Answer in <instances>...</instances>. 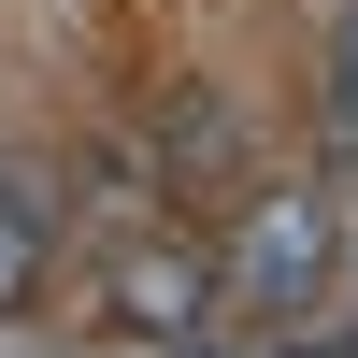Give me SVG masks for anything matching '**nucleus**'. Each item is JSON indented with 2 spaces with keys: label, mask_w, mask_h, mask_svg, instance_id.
Here are the masks:
<instances>
[{
  "label": "nucleus",
  "mask_w": 358,
  "mask_h": 358,
  "mask_svg": "<svg viewBox=\"0 0 358 358\" xmlns=\"http://www.w3.org/2000/svg\"><path fill=\"white\" fill-rule=\"evenodd\" d=\"M101 301H115V330H201V315H215V244L143 229V244L101 273Z\"/></svg>",
  "instance_id": "nucleus-2"
},
{
  "label": "nucleus",
  "mask_w": 358,
  "mask_h": 358,
  "mask_svg": "<svg viewBox=\"0 0 358 358\" xmlns=\"http://www.w3.org/2000/svg\"><path fill=\"white\" fill-rule=\"evenodd\" d=\"M43 258H57V215L15 187V172H0V315H29V301H43Z\"/></svg>",
  "instance_id": "nucleus-3"
},
{
  "label": "nucleus",
  "mask_w": 358,
  "mask_h": 358,
  "mask_svg": "<svg viewBox=\"0 0 358 358\" xmlns=\"http://www.w3.org/2000/svg\"><path fill=\"white\" fill-rule=\"evenodd\" d=\"M330 273H344L330 201H315V187H258L244 229H229V258H215V301H244L258 330H301V315L330 301Z\"/></svg>",
  "instance_id": "nucleus-1"
},
{
  "label": "nucleus",
  "mask_w": 358,
  "mask_h": 358,
  "mask_svg": "<svg viewBox=\"0 0 358 358\" xmlns=\"http://www.w3.org/2000/svg\"><path fill=\"white\" fill-rule=\"evenodd\" d=\"M330 143H344V172H358V15L330 29Z\"/></svg>",
  "instance_id": "nucleus-4"
},
{
  "label": "nucleus",
  "mask_w": 358,
  "mask_h": 358,
  "mask_svg": "<svg viewBox=\"0 0 358 358\" xmlns=\"http://www.w3.org/2000/svg\"><path fill=\"white\" fill-rule=\"evenodd\" d=\"M201 358H244V344H201Z\"/></svg>",
  "instance_id": "nucleus-5"
}]
</instances>
